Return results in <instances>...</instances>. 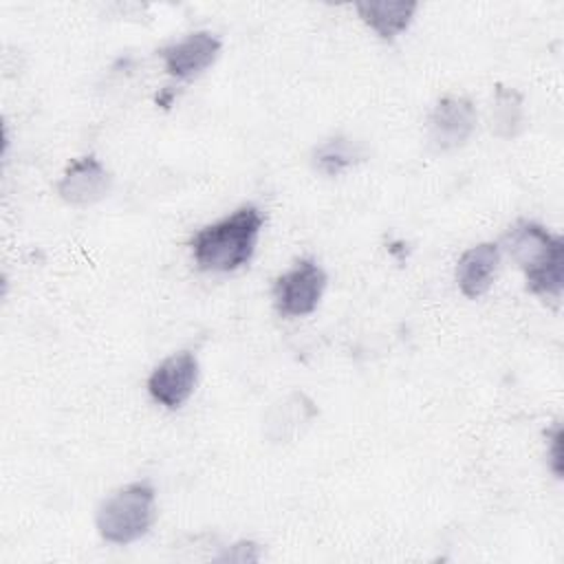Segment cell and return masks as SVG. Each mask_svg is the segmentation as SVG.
<instances>
[{"label": "cell", "instance_id": "cell-1", "mask_svg": "<svg viewBox=\"0 0 564 564\" xmlns=\"http://www.w3.org/2000/svg\"><path fill=\"white\" fill-rule=\"evenodd\" d=\"M262 227L264 214L253 203L240 205L225 218L205 225L189 240L196 267L212 273L240 269L251 260Z\"/></svg>", "mask_w": 564, "mask_h": 564}, {"label": "cell", "instance_id": "cell-2", "mask_svg": "<svg viewBox=\"0 0 564 564\" xmlns=\"http://www.w3.org/2000/svg\"><path fill=\"white\" fill-rule=\"evenodd\" d=\"M505 247L522 269L527 289L557 302L564 284V240L540 223L518 220L507 231Z\"/></svg>", "mask_w": 564, "mask_h": 564}, {"label": "cell", "instance_id": "cell-3", "mask_svg": "<svg viewBox=\"0 0 564 564\" xmlns=\"http://www.w3.org/2000/svg\"><path fill=\"white\" fill-rule=\"evenodd\" d=\"M156 491L150 482L137 480L108 496L97 513V533L110 544H130L143 538L156 520Z\"/></svg>", "mask_w": 564, "mask_h": 564}, {"label": "cell", "instance_id": "cell-4", "mask_svg": "<svg viewBox=\"0 0 564 564\" xmlns=\"http://www.w3.org/2000/svg\"><path fill=\"white\" fill-rule=\"evenodd\" d=\"M326 284V271L313 258H302L289 271L275 278L271 286L273 306L284 317L311 315L317 308Z\"/></svg>", "mask_w": 564, "mask_h": 564}, {"label": "cell", "instance_id": "cell-5", "mask_svg": "<svg viewBox=\"0 0 564 564\" xmlns=\"http://www.w3.org/2000/svg\"><path fill=\"white\" fill-rule=\"evenodd\" d=\"M476 128V106L467 97L447 95L436 101L427 117V143L434 152L463 148Z\"/></svg>", "mask_w": 564, "mask_h": 564}, {"label": "cell", "instance_id": "cell-6", "mask_svg": "<svg viewBox=\"0 0 564 564\" xmlns=\"http://www.w3.org/2000/svg\"><path fill=\"white\" fill-rule=\"evenodd\" d=\"M198 381V359L189 350H181L163 359L148 377L150 397L167 408L178 410L194 392Z\"/></svg>", "mask_w": 564, "mask_h": 564}, {"label": "cell", "instance_id": "cell-7", "mask_svg": "<svg viewBox=\"0 0 564 564\" xmlns=\"http://www.w3.org/2000/svg\"><path fill=\"white\" fill-rule=\"evenodd\" d=\"M223 42L209 31H194L183 40L159 51L163 68L176 79H194L203 75L220 55Z\"/></svg>", "mask_w": 564, "mask_h": 564}, {"label": "cell", "instance_id": "cell-8", "mask_svg": "<svg viewBox=\"0 0 564 564\" xmlns=\"http://www.w3.org/2000/svg\"><path fill=\"white\" fill-rule=\"evenodd\" d=\"M110 187L112 176L95 154L70 161L57 181L59 198L75 207H88L99 203L108 196Z\"/></svg>", "mask_w": 564, "mask_h": 564}, {"label": "cell", "instance_id": "cell-9", "mask_svg": "<svg viewBox=\"0 0 564 564\" xmlns=\"http://www.w3.org/2000/svg\"><path fill=\"white\" fill-rule=\"evenodd\" d=\"M319 416L317 403L300 392L293 390L269 405L262 419V432L271 443H291Z\"/></svg>", "mask_w": 564, "mask_h": 564}, {"label": "cell", "instance_id": "cell-10", "mask_svg": "<svg viewBox=\"0 0 564 564\" xmlns=\"http://www.w3.org/2000/svg\"><path fill=\"white\" fill-rule=\"evenodd\" d=\"M500 264V247L496 242H478L469 247L456 262V284L467 300L482 297L496 278Z\"/></svg>", "mask_w": 564, "mask_h": 564}, {"label": "cell", "instance_id": "cell-11", "mask_svg": "<svg viewBox=\"0 0 564 564\" xmlns=\"http://www.w3.org/2000/svg\"><path fill=\"white\" fill-rule=\"evenodd\" d=\"M355 11H357L359 20L370 31H375L381 40L392 42L403 31H408V26L412 24V20H414V15L419 11V2H412V0L357 2Z\"/></svg>", "mask_w": 564, "mask_h": 564}, {"label": "cell", "instance_id": "cell-12", "mask_svg": "<svg viewBox=\"0 0 564 564\" xmlns=\"http://www.w3.org/2000/svg\"><path fill=\"white\" fill-rule=\"evenodd\" d=\"M368 159V148L346 134H333L317 143L311 152V163L319 174L339 176L341 172L355 167Z\"/></svg>", "mask_w": 564, "mask_h": 564}, {"label": "cell", "instance_id": "cell-13", "mask_svg": "<svg viewBox=\"0 0 564 564\" xmlns=\"http://www.w3.org/2000/svg\"><path fill=\"white\" fill-rule=\"evenodd\" d=\"M489 128L491 134L498 139H516L527 128V112H524V99L522 95L511 88L498 84L494 90L491 112H489Z\"/></svg>", "mask_w": 564, "mask_h": 564}, {"label": "cell", "instance_id": "cell-14", "mask_svg": "<svg viewBox=\"0 0 564 564\" xmlns=\"http://www.w3.org/2000/svg\"><path fill=\"white\" fill-rule=\"evenodd\" d=\"M218 562H258L260 560V544L251 542V540H240L236 544H231L223 555L216 557Z\"/></svg>", "mask_w": 564, "mask_h": 564}, {"label": "cell", "instance_id": "cell-15", "mask_svg": "<svg viewBox=\"0 0 564 564\" xmlns=\"http://www.w3.org/2000/svg\"><path fill=\"white\" fill-rule=\"evenodd\" d=\"M562 436H564V432H562V425H560V423H555V425L546 432V438H549V449H546V454H549V467H551V471H553L557 478H562V463H564V458H562Z\"/></svg>", "mask_w": 564, "mask_h": 564}]
</instances>
